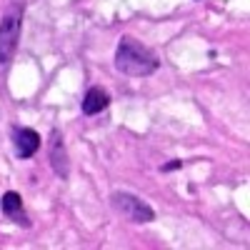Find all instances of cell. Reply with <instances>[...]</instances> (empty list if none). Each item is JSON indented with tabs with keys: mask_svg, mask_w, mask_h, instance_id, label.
Instances as JSON below:
<instances>
[{
	"mask_svg": "<svg viewBox=\"0 0 250 250\" xmlns=\"http://www.w3.org/2000/svg\"><path fill=\"white\" fill-rule=\"evenodd\" d=\"M50 165L58 178L65 180L70 175V163H68V153H65V143H62V135L58 130H53L50 135Z\"/></svg>",
	"mask_w": 250,
	"mask_h": 250,
	"instance_id": "5b68a950",
	"label": "cell"
},
{
	"mask_svg": "<svg viewBox=\"0 0 250 250\" xmlns=\"http://www.w3.org/2000/svg\"><path fill=\"white\" fill-rule=\"evenodd\" d=\"M13 145H15V155L20 160H28L40 150V135L33 128L18 125V128H13Z\"/></svg>",
	"mask_w": 250,
	"mask_h": 250,
	"instance_id": "277c9868",
	"label": "cell"
},
{
	"mask_svg": "<svg viewBox=\"0 0 250 250\" xmlns=\"http://www.w3.org/2000/svg\"><path fill=\"white\" fill-rule=\"evenodd\" d=\"M20 30H23V8L13 5L0 20V65H8L18 53Z\"/></svg>",
	"mask_w": 250,
	"mask_h": 250,
	"instance_id": "7a4b0ae2",
	"label": "cell"
},
{
	"mask_svg": "<svg viewBox=\"0 0 250 250\" xmlns=\"http://www.w3.org/2000/svg\"><path fill=\"white\" fill-rule=\"evenodd\" d=\"M178 168H183V160H170V163H165L163 165V173H170V170H178Z\"/></svg>",
	"mask_w": 250,
	"mask_h": 250,
	"instance_id": "ba28073f",
	"label": "cell"
},
{
	"mask_svg": "<svg viewBox=\"0 0 250 250\" xmlns=\"http://www.w3.org/2000/svg\"><path fill=\"white\" fill-rule=\"evenodd\" d=\"M0 210H3L5 218H10L18 225H23V228L30 225V220H28V215L23 210V198H20L18 193H13V190H8L3 198H0Z\"/></svg>",
	"mask_w": 250,
	"mask_h": 250,
	"instance_id": "8992f818",
	"label": "cell"
},
{
	"mask_svg": "<svg viewBox=\"0 0 250 250\" xmlns=\"http://www.w3.org/2000/svg\"><path fill=\"white\" fill-rule=\"evenodd\" d=\"M110 205L115 208V213H120L125 220L130 223H153L155 220V210L145 203L143 198L133 195V193H113L110 195Z\"/></svg>",
	"mask_w": 250,
	"mask_h": 250,
	"instance_id": "3957f363",
	"label": "cell"
},
{
	"mask_svg": "<svg viewBox=\"0 0 250 250\" xmlns=\"http://www.w3.org/2000/svg\"><path fill=\"white\" fill-rule=\"evenodd\" d=\"M108 105H110V93L105 88H100V85H93L85 93V98H83V113L85 115H98Z\"/></svg>",
	"mask_w": 250,
	"mask_h": 250,
	"instance_id": "52a82bcc",
	"label": "cell"
},
{
	"mask_svg": "<svg viewBox=\"0 0 250 250\" xmlns=\"http://www.w3.org/2000/svg\"><path fill=\"white\" fill-rule=\"evenodd\" d=\"M115 68L128 78H148L160 68V60L145 45H140L135 38L123 35L115 48Z\"/></svg>",
	"mask_w": 250,
	"mask_h": 250,
	"instance_id": "6da1fadb",
	"label": "cell"
}]
</instances>
